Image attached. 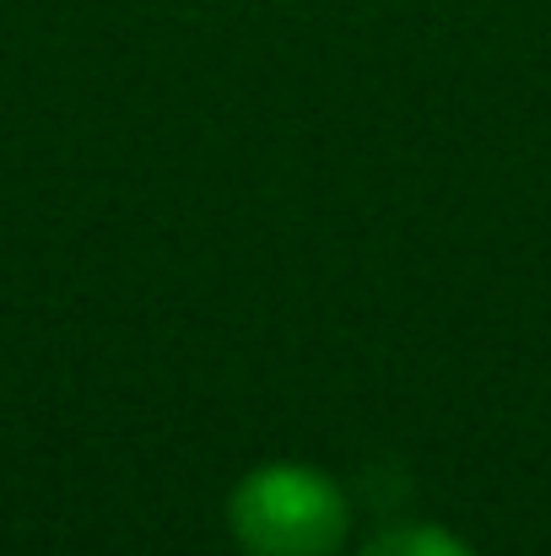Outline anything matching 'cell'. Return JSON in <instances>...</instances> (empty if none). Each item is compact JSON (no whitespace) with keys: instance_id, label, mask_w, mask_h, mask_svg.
Instances as JSON below:
<instances>
[{"instance_id":"7a4b0ae2","label":"cell","mask_w":551,"mask_h":556,"mask_svg":"<svg viewBox=\"0 0 551 556\" xmlns=\"http://www.w3.org/2000/svg\"><path fill=\"white\" fill-rule=\"evenodd\" d=\"M358 556H476L460 535L438 530V525H395L384 535H373Z\"/></svg>"},{"instance_id":"6da1fadb","label":"cell","mask_w":551,"mask_h":556,"mask_svg":"<svg viewBox=\"0 0 551 556\" xmlns=\"http://www.w3.org/2000/svg\"><path fill=\"white\" fill-rule=\"evenodd\" d=\"M227 525L243 556H336L352 514L341 486L314 465H260L227 497Z\"/></svg>"}]
</instances>
